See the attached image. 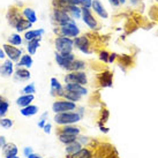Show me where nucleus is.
Returning a JSON list of instances; mask_svg holds the SVG:
<instances>
[{
	"mask_svg": "<svg viewBox=\"0 0 158 158\" xmlns=\"http://www.w3.org/2000/svg\"><path fill=\"white\" fill-rule=\"evenodd\" d=\"M82 119V115L77 112H64V113H57L54 115V123L59 126H66V125H73L79 123Z\"/></svg>",
	"mask_w": 158,
	"mask_h": 158,
	"instance_id": "f257e3e1",
	"label": "nucleus"
},
{
	"mask_svg": "<svg viewBox=\"0 0 158 158\" xmlns=\"http://www.w3.org/2000/svg\"><path fill=\"white\" fill-rule=\"evenodd\" d=\"M54 32L57 36L60 37H69V38H75L80 35V28L76 26L75 21L73 20L72 22L66 23L64 26H58L54 29Z\"/></svg>",
	"mask_w": 158,
	"mask_h": 158,
	"instance_id": "f03ea898",
	"label": "nucleus"
},
{
	"mask_svg": "<svg viewBox=\"0 0 158 158\" xmlns=\"http://www.w3.org/2000/svg\"><path fill=\"white\" fill-rule=\"evenodd\" d=\"M54 46H56L57 52L60 53V54H69V53H73L74 38L57 36V38L54 40Z\"/></svg>",
	"mask_w": 158,
	"mask_h": 158,
	"instance_id": "7ed1b4c3",
	"label": "nucleus"
},
{
	"mask_svg": "<svg viewBox=\"0 0 158 158\" xmlns=\"http://www.w3.org/2000/svg\"><path fill=\"white\" fill-rule=\"evenodd\" d=\"M76 110V104L74 102L67 101L65 98H59L52 104V111L54 113H64V112H69V111Z\"/></svg>",
	"mask_w": 158,
	"mask_h": 158,
	"instance_id": "20e7f679",
	"label": "nucleus"
},
{
	"mask_svg": "<svg viewBox=\"0 0 158 158\" xmlns=\"http://www.w3.org/2000/svg\"><path fill=\"white\" fill-rule=\"evenodd\" d=\"M74 48L80 50L82 53L85 54H91L94 52V48L91 46V40L87 35L77 36L74 38Z\"/></svg>",
	"mask_w": 158,
	"mask_h": 158,
	"instance_id": "39448f33",
	"label": "nucleus"
},
{
	"mask_svg": "<svg viewBox=\"0 0 158 158\" xmlns=\"http://www.w3.org/2000/svg\"><path fill=\"white\" fill-rule=\"evenodd\" d=\"M65 82L66 83H77L81 85H85L88 83V76L83 70H77V72H69L65 76Z\"/></svg>",
	"mask_w": 158,
	"mask_h": 158,
	"instance_id": "423d86ee",
	"label": "nucleus"
},
{
	"mask_svg": "<svg viewBox=\"0 0 158 158\" xmlns=\"http://www.w3.org/2000/svg\"><path fill=\"white\" fill-rule=\"evenodd\" d=\"M52 19L53 22L57 23V26H64L66 23H69L73 21V18L69 14L67 13L66 10L60 8H54L52 13Z\"/></svg>",
	"mask_w": 158,
	"mask_h": 158,
	"instance_id": "0eeeda50",
	"label": "nucleus"
},
{
	"mask_svg": "<svg viewBox=\"0 0 158 158\" xmlns=\"http://www.w3.org/2000/svg\"><path fill=\"white\" fill-rule=\"evenodd\" d=\"M82 8V20H83L84 24H87L88 28L92 29V30H96L99 27V23L96 20V18L92 15L90 8H87V7H81Z\"/></svg>",
	"mask_w": 158,
	"mask_h": 158,
	"instance_id": "6e6552de",
	"label": "nucleus"
},
{
	"mask_svg": "<svg viewBox=\"0 0 158 158\" xmlns=\"http://www.w3.org/2000/svg\"><path fill=\"white\" fill-rule=\"evenodd\" d=\"M2 48H4L6 56H7L8 59H10L12 61H18V60H20L21 57L23 56L21 48H16V46H14V45L8 44V43H6V44L2 45Z\"/></svg>",
	"mask_w": 158,
	"mask_h": 158,
	"instance_id": "1a4fd4ad",
	"label": "nucleus"
},
{
	"mask_svg": "<svg viewBox=\"0 0 158 158\" xmlns=\"http://www.w3.org/2000/svg\"><path fill=\"white\" fill-rule=\"evenodd\" d=\"M54 58H56V61L59 65V67L64 68V69H67L68 66L75 60V56L73 53H69V54H60V53L56 52V57Z\"/></svg>",
	"mask_w": 158,
	"mask_h": 158,
	"instance_id": "9d476101",
	"label": "nucleus"
},
{
	"mask_svg": "<svg viewBox=\"0 0 158 158\" xmlns=\"http://www.w3.org/2000/svg\"><path fill=\"white\" fill-rule=\"evenodd\" d=\"M22 18V12H20V9L18 7H15V6H12L8 9V12H7V21L13 28H15V26L18 24V22Z\"/></svg>",
	"mask_w": 158,
	"mask_h": 158,
	"instance_id": "9b49d317",
	"label": "nucleus"
},
{
	"mask_svg": "<svg viewBox=\"0 0 158 158\" xmlns=\"http://www.w3.org/2000/svg\"><path fill=\"white\" fill-rule=\"evenodd\" d=\"M98 83L103 88H110L113 85V74L106 70L98 75Z\"/></svg>",
	"mask_w": 158,
	"mask_h": 158,
	"instance_id": "f8f14e48",
	"label": "nucleus"
},
{
	"mask_svg": "<svg viewBox=\"0 0 158 158\" xmlns=\"http://www.w3.org/2000/svg\"><path fill=\"white\" fill-rule=\"evenodd\" d=\"M64 94H65V88L59 82V80H57L56 77H52L51 79V95L62 98Z\"/></svg>",
	"mask_w": 158,
	"mask_h": 158,
	"instance_id": "ddd939ff",
	"label": "nucleus"
},
{
	"mask_svg": "<svg viewBox=\"0 0 158 158\" xmlns=\"http://www.w3.org/2000/svg\"><path fill=\"white\" fill-rule=\"evenodd\" d=\"M91 8L94 9V12L99 16L101 19H107L109 18V13L106 12L105 7L103 6L99 0H92Z\"/></svg>",
	"mask_w": 158,
	"mask_h": 158,
	"instance_id": "4468645a",
	"label": "nucleus"
},
{
	"mask_svg": "<svg viewBox=\"0 0 158 158\" xmlns=\"http://www.w3.org/2000/svg\"><path fill=\"white\" fill-rule=\"evenodd\" d=\"M66 91H72V92H76L81 96H85L88 94V90L84 85H81V84L77 83H66V85L64 87Z\"/></svg>",
	"mask_w": 158,
	"mask_h": 158,
	"instance_id": "2eb2a0df",
	"label": "nucleus"
},
{
	"mask_svg": "<svg viewBox=\"0 0 158 158\" xmlns=\"http://www.w3.org/2000/svg\"><path fill=\"white\" fill-rule=\"evenodd\" d=\"M10 59L5 60V62L0 66V74L5 76V77H9L14 74V65Z\"/></svg>",
	"mask_w": 158,
	"mask_h": 158,
	"instance_id": "dca6fc26",
	"label": "nucleus"
},
{
	"mask_svg": "<svg viewBox=\"0 0 158 158\" xmlns=\"http://www.w3.org/2000/svg\"><path fill=\"white\" fill-rule=\"evenodd\" d=\"M19 149L14 143H6L2 148V155L5 158H14L18 156Z\"/></svg>",
	"mask_w": 158,
	"mask_h": 158,
	"instance_id": "f3484780",
	"label": "nucleus"
},
{
	"mask_svg": "<svg viewBox=\"0 0 158 158\" xmlns=\"http://www.w3.org/2000/svg\"><path fill=\"white\" fill-rule=\"evenodd\" d=\"M30 72L28 70V68H24V67H19L18 69L14 72V77L20 81H27L30 79Z\"/></svg>",
	"mask_w": 158,
	"mask_h": 158,
	"instance_id": "a211bd4d",
	"label": "nucleus"
},
{
	"mask_svg": "<svg viewBox=\"0 0 158 158\" xmlns=\"http://www.w3.org/2000/svg\"><path fill=\"white\" fill-rule=\"evenodd\" d=\"M59 133H64V134H68V135H75L79 136L81 133V128L73 126V125H66L62 126L61 128H59Z\"/></svg>",
	"mask_w": 158,
	"mask_h": 158,
	"instance_id": "6ab92c4d",
	"label": "nucleus"
},
{
	"mask_svg": "<svg viewBox=\"0 0 158 158\" xmlns=\"http://www.w3.org/2000/svg\"><path fill=\"white\" fill-rule=\"evenodd\" d=\"M21 12H22L23 18L27 19L29 22H31L32 24L37 22V15H36L35 10L32 8H30V7H23Z\"/></svg>",
	"mask_w": 158,
	"mask_h": 158,
	"instance_id": "aec40b11",
	"label": "nucleus"
},
{
	"mask_svg": "<svg viewBox=\"0 0 158 158\" xmlns=\"http://www.w3.org/2000/svg\"><path fill=\"white\" fill-rule=\"evenodd\" d=\"M44 29H31V30H27L26 34H24V38L26 40H36V38H40L42 36L44 35Z\"/></svg>",
	"mask_w": 158,
	"mask_h": 158,
	"instance_id": "412c9836",
	"label": "nucleus"
},
{
	"mask_svg": "<svg viewBox=\"0 0 158 158\" xmlns=\"http://www.w3.org/2000/svg\"><path fill=\"white\" fill-rule=\"evenodd\" d=\"M34 98H35L34 95H22V96H20L18 99H16V104L22 109V107H26V106L30 105L31 102L34 101Z\"/></svg>",
	"mask_w": 158,
	"mask_h": 158,
	"instance_id": "4be33fe9",
	"label": "nucleus"
},
{
	"mask_svg": "<svg viewBox=\"0 0 158 158\" xmlns=\"http://www.w3.org/2000/svg\"><path fill=\"white\" fill-rule=\"evenodd\" d=\"M85 67H87L85 61L75 59L74 61L72 62L69 66H68V68H67L66 70H68V72H77V70H83Z\"/></svg>",
	"mask_w": 158,
	"mask_h": 158,
	"instance_id": "5701e85b",
	"label": "nucleus"
},
{
	"mask_svg": "<svg viewBox=\"0 0 158 158\" xmlns=\"http://www.w3.org/2000/svg\"><path fill=\"white\" fill-rule=\"evenodd\" d=\"M40 40H42V37L36 38V40H29V42H28V45H27V51H28V53H29L30 56H34V54L36 53V51H37V48H40Z\"/></svg>",
	"mask_w": 158,
	"mask_h": 158,
	"instance_id": "b1692460",
	"label": "nucleus"
},
{
	"mask_svg": "<svg viewBox=\"0 0 158 158\" xmlns=\"http://www.w3.org/2000/svg\"><path fill=\"white\" fill-rule=\"evenodd\" d=\"M81 149H82V144L76 140L75 142H73V143L67 144L65 151H66L67 155H74V154H76V152H79Z\"/></svg>",
	"mask_w": 158,
	"mask_h": 158,
	"instance_id": "393cba45",
	"label": "nucleus"
},
{
	"mask_svg": "<svg viewBox=\"0 0 158 158\" xmlns=\"http://www.w3.org/2000/svg\"><path fill=\"white\" fill-rule=\"evenodd\" d=\"M32 62H34L32 57L28 53V54H23L22 57H21V59H20L18 62V66L24 67V68H30V67L32 66Z\"/></svg>",
	"mask_w": 158,
	"mask_h": 158,
	"instance_id": "a878e982",
	"label": "nucleus"
},
{
	"mask_svg": "<svg viewBox=\"0 0 158 158\" xmlns=\"http://www.w3.org/2000/svg\"><path fill=\"white\" fill-rule=\"evenodd\" d=\"M31 27H32V23L29 22L27 19L22 18L18 22V24L15 26V29H16V31H18V32H22V31L30 30L29 28H31Z\"/></svg>",
	"mask_w": 158,
	"mask_h": 158,
	"instance_id": "bb28decb",
	"label": "nucleus"
},
{
	"mask_svg": "<svg viewBox=\"0 0 158 158\" xmlns=\"http://www.w3.org/2000/svg\"><path fill=\"white\" fill-rule=\"evenodd\" d=\"M67 158H94V157H92V152L88 148H82L76 154L67 155Z\"/></svg>",
	"mask_w": 158,
	"mask_h": 158,
	"instance_id": "cd10ccee",
	"label": "nucleus"
},
{
	"mask_svg": "<svg viewBox=\"0 0 158 158\" xmlns=\"http://www.w3.org/2000/svg\"><path fill=\"white\" fill-rule=\"evenodd\" d=\"M38 112V106L36 105H28L26 107H22L20 110V113L24 115V117H31V115H35L36 113Z\"/></svg>",
	"mask_w": 158,
	"mask_h": 158,
	"instance_id": "c85d7f7f",
	"label": "nucleus"
},
{
	"mask_svg": "<svg viewBox=\"0 0 158 158\" xmlns=\"http://www.w3.org/2000/svg\"><path fill=\"white\" fill-rule=\"evenodd\" d=\"M58 139L59 141L64 143V144H69V143H73L77 140V136L75 135H68V134H64V133H58Z\"/></svg>",
	"mask_w": 158,
	"mask_h": 158,
	"instance_id": "c756f323",
	"label": "nucleus"
},
{
	"mask_svg": "<svg viewBox=\"0 0 158 158\" xmlns=\"http://www.w3.org/2000/svg\"><path fill=\"white\" fill-rule=\"evenodd\" d=\"M7 42H8V44L18 46V45L22 44V37L20 36V34H12V35L7 38Z\"/></svg>",
	"mask_w": 158,
	"mask_h": 158,
	"instance_id": "7c9ffc66",
	"label": "nucleus"
},
{
	"mask_svg": "<svg viewBox=\"0 0 158 158\" xmlns=\"http://www.w3.org/2000/svg\"><path fill=\"white\" fill-rule=\"evenodd\" d=\"M62 98H65V99H67V101H70V102H79L81 98H82V96L81 95H79V94H76V92H72V91H66L65 90V94H64V96H62Z\"/></svg>",
	"mask_w": 158,
	"mask_h": 158,
	"instance_id": "2f4dec72",
	"label": "nucleus"
},
{
	"mask_svg": "<svg viewBox=\"0 0 158 158\" xmlns=\"http://www.w3.org/2000/svg\"><path fill=\"white\" fill-rule=\"evenodd\" d=\"M118 60H119L120 66L129 67V66H132V64H133L132 57H131V56H126V54H125V56H119Z\"/></svg>",
	"mask_w": 158,
	"mask_h": 158,
	"instance_id": "473e14b6",
	"label": "nucleus"
},
{
	"mask_svg": "<svg viewBox=\"0 0 158 158\" xmlns=\"http://www.w3.org/2000/svg\"><path fill=\"white\" fill-rule=\"evenodd\" d=\"M13 120L9 118H0V126L5 129H9L13 127Z\"/></svg>",
	"mask_w": 158,
	"mask_h": 158,
	"instance_id": "72a5a7b5",
	"label": "nucleus"
},
{
	"mask_svg": "<svg viewBox=\"0 0 158 158\" xmlns=\"http://www.w3.org/2000/svg\"><path fill=\"white\" fill-rule=\"evenodd\" d=\"M22 92L24 95H34L36 92V87H35V83H29L27 84L26 87L23 88Z\"/></svg>",
	"mask_w": 158,
	"mask_h": 158,
	"instance_id": "f704fd0d",
	"label": "nucleus"
},
{
	"mask_svg": "<svg viewBox=\"0 0 158 158\" xmlns=\"http://www.w3.org/2000/svg\"><path fill=\"white\" fill-rule=\"evenodd\" d=\"M8 109H9L8 102L6 101L1 102V104H0V118H4L5 115H6V113H7Z\"/></svg>",
	"mask_w": 158,
	"mask_h": 158,
	"instance_id": "c9c22d12",
	"label": "nucleus"
},
{
	"mask_svg": "<svg viewBox=\"0 0 158 158\" xmlns=\"http://www.w3.org/2000/svg\"><path fill=\"white\" fill-rule=\"evenodd\" d=\"M109 117H110V112L106 110V109H103L101 112V119H99V123H105L107 120H109Z\"/></svg>",
	"mask_w": 158,
	"mask_h": 158,
	"instance_id": "e433bc0d",
	"label": "nucleus"
},
{
	"mask_svg": "<svg viewBox=\"0 0 158 158\" xmlns=\"http://www.w3.org/2000/svg\"><path fill=\"white\" fill-rule=\"evenodd\" d=\"M109 57H110V53L107 52L106 50H102L101 52H99V59H101L103 62L107 64V62H109Z\"/></svg>",
	"mask_w": 158,
	"mask_h": 158,
	"instance_id": "4c0bfd02",
	"label": "nucleus"
},
{
	"mask_svg": "<svg viewBox=\"0 0 158 158\" xmlns=\"http://www.w3.org/2000/svg\"><path fill=\"white\" fill-rule=\"evenodd\" d=\"M80 2H81V6H82V7H87V8H91L92 0H80Z\"/></svg>",
	"mask_w": 158,
	"mask_h": 158,
	"instance_id": "58836bf2",
	"label": "nucleus"
},
{
	"mask_svg": "<svg viewBox=\"0 0 158 158\" xmlns=\"http://www.w3.org/2000/svg\"><path fill=\"white\" fill-rule=\"evenodd\" d=\"M77 141H79L81 144H87L89 142V137H87V136H77Z\"/></svg>",
	"mask_w": 158,
	"mask_h": 158,
	"instance_id": "ea45409f",
	"label": "nucleus"
},
{
	"mask_svg": "<svg viewBox=\"0 0 158 158\" xmlns=\"http://www.w3.org/2000/svg\"><path fill=\"white\" fill-rule=\"evenodd\" d=\"M32 152H34V151H32V148H31V147H26V148L23 149V155H24L26 157H28V156L31 155Z\"/></svg>",
	"mask_w": 158,
	"mask_h": 158,
	"instance_id": "a19ab883",
	"label": "nucleus"
},
{
	"mask_svg": "<svg viewBox=\"0 0 158 158\" xmlns=\"http://www.w3.org/2000/svg\"><path fill=\"white\" fill-rule=\"evenodd\" d=\"M118 54L117 53H110V57H109V62L112 64V62L115 61V59H118Z\"/></svg>",
	"mask_w": 158,
	"mask_h": 158,
	"instance_id": "79ce46f5",
	"label": "nucleus"
},
{
	"mask_svg": "<svg viewBox=\"0 0 158 158\" xmlns=\"http://www.w3.org/2000/svg\"><path fill=\"white\" fill-rule=\"evenodd\" d=\"M51 128H52L51 123H45V126L43 127V131H44V133H46V134H50V133H51Z\"/></svg>",
	"mask_w": 158,
	"mask_h": 158,
	"instance_id": "37998d69",
	"label": "nucleus"
},
{
	"mask_svg": "<svg viewBox=\"0 0 158 158\" xmlns=\"http://www.w3.org/2000/svg\"><path fill=\"white\" fill-rule=\"evenodd\" d=\"M6 143H7V142H6V137H5V136H0V149H2V148H4V145L6 144Z\"/></svg>",
	"mask_w": 158,
	"mask_h": 158,
	"instance_id": "c03bdc74",
	"label": "nucleus"
},
{
	"mask_svg": "<svg viewBox=\"0 0 158 158\" xmlns=\"http://www.w3.org/2000/svg\"><path fill=\"white\" fill-rule=\"evenodd\" d=\"M109 2H110L113 7H118V6H120V0H109Z\"/></svg>",
	"mask_w": 158,
	"mask_h": 158,
	"instance_id": "a18cd8bd",
	"label": "nucleus"
},
{
	"mask_svg": "<svg viewBox=\"0 0 158 158\" xmlns=\"http://www.w3.org/2000/svg\"><path fill=\"white\" fill-rule=\"evenodd\" d=\"M45 123H46V119L44 118H40V120L38 121V127L43 128L45 126Z\"/></svg>",
	"mask_w": 158,
	"mask_h": 158,
	"instance_id": "49530a36",
	"label": "nucleus"
},
{
	"mask_svg": "<svg viewBox=\"0 0 158 158\" xmlns=\"http://www.w3.org/2000/svg\"><path fill=\"white\" fill-rule=\"evenodd\" d=\"M98 126H99V129H101L102 132H104V133H109V128H106L103 126V123H98Z\"/></svg>",
	"mask_w": 158,
	"mask_h": 158,
	"instance_id": "de8ad7c7",
	"label": "nucleus"
},
{
	"mask_svg": "<svg viewBox=\"0 0 158 158\" xmlns=\"http://www.w3.org/2000/svg\"><path fill=\"white\" fill-rule=\"evenodd\" d=\"M27 158H43L42 156H40V155H37V154H35V152H32L31 155H29Z\"/></svg>",
	"mask_w": 158,
	"mask_h": 158,
	"instance_id": "09e8293b",
	"label": "nucleus"
},
{
	"mask_svg": "<svg viewBox=\"0 0 158 158\" xmlns=\"http://www.w3.org/2000/svg\"><path fill=\"white\" fill-rule=\"evenodd\" d=\"M6 57V53H5L4 48H0V59H5Z\"/></svg>",
	"mask_w": 158,
	"mask_h": 158,
	"instance_id": "8fccbe9b",
	"label": "nucleus"
},
{
	"mask_svg": "<svg viewBox=\"0 0 158 158\" xmlns=\"http://www.w3.org/2000/svg\"><path fill=\"white\" fill-rule=\"evenodd\" d=\"M129 1H131V2H132L133 5H137L139 2H140L139 0H129Z\"/></svg>",
	"mask_w": 158,
	"mask_h": 158,
	"instance_id": "3c124183",
	"label": "nucleus"
},
{
	"mask_svg": "<svg viewBox=\"0 0 158 158\" xmlns=\"http://www.w3.org/2000/svg\"><path fill=\"white\" fill-rule=\"evenodd\" d=\"M126 4V0H120V5H123Z\"/></svg>",
	"mask_w": 158,
	"mask_h": 158,
	"instance_id": "603ef678",
	"label": "nucleus"
},
{
	"mask_svg": "<svg viewBox=\"0 0 158 158\" xmlns=\"http://www.w3.org/2000/svg\"><path fill=\"white\" fill-rule=\"evenodd\" d=\"M2 101H4V99H2V97L0 96V104H1V102H2Z\"/></svg>",
	"mask_w": 158,
	"mask_h": 158,
	"instance_id": "864d4df0",
	"label": "nucleus"
},
{
	"mask_svg": "<svg viewBox=\"0 0 158 158\" xmlns=\"http://www.w3.org/2000/svg\"><path fill=\"white\" fill-rule=\"evenodd\" d=\"M14 158H20V157H18V156H15V157H14Z\"/></svg>",
	"mask_w": 158,
	"mask_h": 158,
	"instance_id": "5fc2aeb1",
	"label": "nucleus"
},
{
	"mask_svg": "<svg viewBox=\"0 0 158 158\" xmlns=\"http://www.w3.org/2000/svg\"><path fill=\"white\" fill-rule=\"evenodd\" d=\"M156 1H157V2H158V0H156Z\"/></svg>",
	"mask_w": 158,
	"mask_h": 158,
	"instance_id": "6e6d98bb",
	"label": "nucleus"
}]
</instances>
